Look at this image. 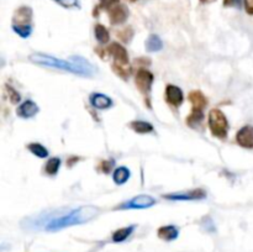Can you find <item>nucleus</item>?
I'll return each instance as SVG.
<instances>
[{"instance_id": "obj_1", "label": "nucleus", "mask_w": 253, "mask_h": 252, "mask_svg": "<svg viewBox=\"0 0 253 252\" xmlns=\"http://www.w3.org/2000/svg\"><path fill=\"white\" fill-rule=\"evenodd\" d=\"M100 210L94 205H84L80 208H61L44 211L22 222V226L28 230L58 231L64 227L84 224L99 215Z\"/></svg>"}, {"instance_id": "obj_2", "label": "nucleus", "mask_w": 253, "mask_h": 252, "mask_svg": "<svg viewBox=\"0 0 253 252\" xmlns=\"http://www.w3.org/2000/svg\"><path fill=\"white\" fill-rule=\"evenodd\" d=\"M30 61L35 64H40V66L62 70L66 72L74 73V74L86 75V77L88 75L90 77L96 73L95 67L80 56H73L69 61H64V59H58L53 56L45 55V53H33L30 56Z\"/></svg>"}, {"instance_id": "obj_3", "label": "nucleus", "mask_w": 253, "mask_h": 252, "mask_svg": "<svg viewBox=\"0 0 253 252\" xmlns=\"http://www.w3.org/2000/svg\"><path fill=\"white\" fill-rule=\"evenodd\" d=\"M106 51L114 59L113 68L116 74L122 78L129 77L131 73V67L129 64V53H127L126 48L122 47L118 42H113Z\"/></svg>"}, {"instance_id": "obj_4", "label": "nucleus", "mask_w": 253, "mask_h": 252, "mask_svg": "<svg viewBox=\"0 0 253 252\" xmlns=\"http://www.w3.org/2000/svg\"><path fill=\"white\" fill-rule=\"evenodd\" d=\"M209 129L212 135L219 139H225L228 133V122L225 114L219 109H212L209 113Z\"/></svg>"}, {"instance_id": "obj_5", "label": "nucleus", "mask_w": 253, "mask_h": 252, "mask_svg": "<svg viewBox=\"0 0 253 252\" xmlns=\"http://www.w3.org/2000/svg\"><path fill=\"white\" fill-rule=\"evenodd\" d=\"M154 204H156V199L153 197L147 195V194H141V195H137V197L132 198L129 202L121 204L116 209H120V210H125V209H146L151 208Z\"/></svg>"}, {"instance_id": "obj_6", "label": "nucleus", "mask_w": 253, "mask_h": 252, "mask_svg": "<svg viewBox=\"0 0 253 252\" xmlns=\"http://www.w3.org/2000/svg\"><path fill=\"white\" fill-rule=\"evenodd\" d=\"M136 86H137L138 90L142 93L143 95H149L151 91L152 82H153V75L151 72L146 70H140L136 74Z\"/></svg>"}, {"instance_id": "obj_7", "label": "nucleus", "mask_w": 253, "mask_h": 252, "mask_svg": "<svg viewBox=\"0 0 253 252\" xmlns=\"http://www.w3.org/2000/svg\"><path fill=\"white\" fill-rule=\"evenodd\" d=\"M163 197L168 200H199L207 197V193L203 189H193V191L189 192L165 194Z\"/></svg>"}, {"instance_id": "obj_8", "label": "nucleus", "mask_w": 253, "mask_h": 252, "mask_svg": "<svg viewBox=\"0 0 253 252\" xmlns=\"http://www.w3.org/2000/svg\"><path fill=\"white\" fill-rule=\"evenodd\" d=\"M165 100L172 106L178 108V106L182 105L183 100H184L183 90L179 87L173 86V84H168L167 88H165Z\"/></svg>"}, {"instance_id": "obj_9", "label": "nucleus", "mask_w": 253, "mask_h": 252, "mask_svg": "<svg viewBox=\"0 0 253 252\" xmlns=\"http://www.w3.org/2000/svg\"><path fill=\"white\" fill-rule=\"evenodd\" d=\"M109 11V17H110V22L113 25H120L122 22L126 21V19L129 17V10L125 5L122 4H116Z\"/></svg>"}, {"instance_id": "obj_10", "label": "nucleus", "mask_w": 253, "mask_h": 252, "mask_svg": "<svg viewBox=\"0 0 253 252\" xmlns=\"http://www.w3.org/2000/svg\"><path fill=\"white\" fill-rule=\"evenodd\" d=\"M237 144L245 148H253V126L246 125L236 135Z\"/></svg>"}, {"instance_id": "obj_11", "label": "nucleus", "mask_w": 253, "mask_h": 252, "mask_svg": "<svg viewBox=\"0 0 253 252\" xmlns=\"http://www.w3.org/2000/svg\"><path fill=\"white\" fill-rule=\"evenodd\" d=\"M31 19H32V10L29 6H21L17 9L13 19V25L26 26L31 25Z\"/></svg>"}, {"instance_id": "obj_12", "label": "nucleus", "mask_w": 253, "mask_h": 252, "mask_svg": "<svg viewBox=\"0 0 253 252\" xmlns=\"http://www.w3.org/2000/svg\"><path fill=\"white\" fill-rule=\"evenodd\" d=\"M39 111L40 109L36 103L31 102V100H26V102L22 103L21 105L17 108L16 114L20 118H22V119H30V118L35 117Z\"/></svg>"}, {"instance_id": "obj_13", "label": "nucleus", "mask_w": 253, "mask_h": 252, "mask_svg": "<svg viewBox=\"0 0 253 252\" xmlns=\"http://www.w3.org/2000/svg\"><path fill=\"white\" fill-rule=\"evenodd\" d=\"M89 100H90L91 106H94L95 109H100V110L109 109L113 106V100L107 95L102 94V93H93Z\"/></svg>"}, {"instance_id": "obj_14", "label": "nucleus", "mask_w": 253, "mask_h": 252, "mask_svg": "<svg viewBox=\"0 0 253 252\" xmlns=\"http://www.w3.org/2000/svg\"><path fill=\"white\" fill-rule=\"evenodd\" d=\"M189 100L193 105V110L203 111L205 106L208 105L207 97L199 90H193L189 94Z\"/></svg>"}, {"instance_id": "obj_15", "label": "nucleus", "mask_w": 253, "mask_h": 252, "mask_svg": "<svg viewBox=\"0 0 253 252\" xmlns=\"http://www.w3.org/2000/svg\"><path fill=\"white\" fill-rule=\"evenodd\" d=\"M157 234L164 241H173L179 236V230L178 227L174 226V225H165V226L158 229Z\"/></svg>"}, {"instance_id": "obj_16", "label": "nucleus", "mask_w": 253, "mask_h": 252, "mask_svg": "<svg viewBox=\"0 0 253 252\" xmlns=\"http://www.w3.org/2000/svg\"><path fill=\"white\" fill-rule=\"evenodd\" d=\"M130 177H131V172H130V169L126 168V167H119V168L115 169V172H114L113 175L114 182H115L118 186L125 184V183L130 179Z\"/></svg>"}, {"instance_id": "obj_17", "label": "nucleus", "mask_w": 253, "mask_h": 252, "mask_svg": "<svg viewBox=\"0 0 253 252\" xmlns=\"http://www.w3.org/2000/svg\"><path fill=\"white\" fill-rule=\"evenodd\" d=\"M163 48V41L157 35H151L146 41V50L149 52H158Z\"/></svg>"}, {"instance_id": "obj_18", "label": "nucleus", "mask_w": 253, "mask_h": 252, "mask_svg": "<svg viewBox=\"0 0 253 252\" xmlns=\"http://www.w3.org/2000/svg\"><path fill=\"white\" fill-rule=\"evenodd\" d=\"M135 230V226H127V227H122V229H119L116 230L115 233L113 234V241L114 242H122L125 241L132 233Z\"/></svg>"}, {"instance_id": "obj_19", "label": "nucleus", "mask_w": 253, "mask_h": 252, "mask_svg": "<svg viewBox=\"0 0 253 252\" xmlns=\"http://www.w3.org/2000/svg\"><path fill=\"white\" fill-rule=\"evenodd\" d=\"M60 167H61V160L57 157H53L47 161L45 171H46V173L48 176H56L57 172L60 171Z\"/></svg>"}, {"instance_id": "obj_20", "label": "nucleus", "mask_w": 253, "mask_h": 252, "mask_svg": "<svg viewBox=\"0 0 253 252\" xmlns=\"http://www.w3.org/2000/svg\"><path fill=\"white\" fill-rule=\"evenodd\" d=\"M95 37L96 40L100 42V44H106V42H109V40H110V33H109V31H107V29L105 28L104 25H100V24H98V25H95Z\"/></svg>"}, {"instance_id": "obj_21", "label": "nucleus", "mask_w": 253, "mask_h": 252, "mask_svg": "<svg viewBox=\"0 0 253 252\" xmlns=\"http://www.w3.org/2000/svg\"><path fill=\"white\" fill-rule=\"evenodd\" d=\"M130 125H131V128L137 133H149L153 131L152 124L146 121H132Z\"/></svg>"}, {"instance_id": "obj_22", "label": "nucleus", "mask_w": 253, "mask_h": 252, "mask_svg": "<svg viewBox=\"0 0 253 252\" xmlns=\"http://www.w3.org/2000/svg\"><path fill=\"white\" fill-rule=\"evenodd\" d=\"M29 151L39 158H46L48 156V151L41 144H30L28 146Z\"/></svg>"}, {"instance_id": "obj_23", "label": "nucleus", "mask_w": 253, "mask_h": 252, "mask_svg": "<svg viewBox=\"0 0 253 252\" xmlns=\"http://www.w3.org/2000/svg\"><path fill=\"white\" fill-rule=\"evenodd\" d=\"M203 118H204L203 111L193 110L192 114H190L189 117H188L187 122H188V125H190V126H192V128H195L196 125L200 124L201 120H203Z\"/></svg>"}, {"instance_id": "obj_24", "label": "nucleus", "mask_w": 253, "mask_h": 252, "mask_svg": "<svg viewBox=\"0 0 253 252\" xmlns=\"http://www.w3.org/2000/svg\"><path fill=\"white\" fill-rule=\"evenodd\" d=\"M13 30L19 35L22 39H28L31 36L32 33V26L26 25V26H19V25H13Z\"/></svg>"}, {"instance_id": "obj_25", "label": "nucleus", "mask_w": 253, "mask_h": 252, "mask_svg": "<svg viewBox=\"0 0 253 252\" xmlns=\"http://www.w3.org/2000/svg\"><path fill=\"white\" fill-rule=\"evenodd\" d=\"M120 3V0H100L99 5L96 9H105V10H110L114 5Z\"/></svg>"}, {"instance_id": "obj_26", "label": "nucleus", "mask_w": 253, "mask_h": 252, "mask_svg": "<svg viewBox=\"0 0 253 252\" xmlns=\"http://www.w3.org/2000/svg\"><path fill=\"white\" fill-rule=\"evenodd\" d=\"M56 3L62 5L63 8L72 9V8H79V1L78 0H55Z\"/></svg>"}, {"instance_id": "obj_27", "label": "nucleus", "mask_w": 253, "mask_h": 252, "mask_svg": "<svg viewBox=\"0 0 253 252\" xmlns=\"http://www.w3.org/2000/svg\"><path fill=\"white\" fill-rule=\"evenodd\" d=\"M6 90H8L9 95H10V97H9V98H10L11 103H14V104H16V103L20 102L21 97H20V94H19V93H17L16 90H14V89L11 88V87H9V86H6Z\"/></svg>"}, {"instance_id": "obj_28", "label": "nucleus", "mask_w": 253, "mask_h": 252, "mask_svg": "<svg viewBox=\"0 0 253 252\" xmlns=\"http://www.w3.org/2000/svg\"><path fill=\"white\" fill-rule=\"evenodd\" d=\"M118 35H119V36H120V37H121L122 41L127 42V41H130V39H131V36H132V30H131V29H125L124 31H121V32H119Z\"/></svg>"}, {"instance_id": "obj_29", "label": "nucleus", "mask_w": 253, "mask_h": 252, "mask_svg": "<svg viewBox=\"0 0 253 252\" xmlns=\"http://www.w3.org/2000/svg\"><path fill=\"white\" fill-rule=\"evenodd\" d=\"M113 164L114 162L113 161H104L102 163V169L104 173H109V172L111 171V168H113Z\"/></svg>"}, {"instance_id": "obj_30", "label": "nucleus", "mask_w": 253, "mask_h": 252, "mask_svg": "<svg viewBox=\"0 0 253 252\" xmlns=\"http://www.w3.org/2000/svg\"><path fill=\"white\" fill-rule=\"evenodd\" d=\"M242 0H223V6H237L241 5Z\"/></svg>"}, {"instance_id": "obj_31", "label": "nucleus", "mask_w": 253, "mask_h": 252, "mask_svg": "<svg viewBox=\"0 0 253 252\" xmlns=\"http://www.w3.org/2000/svg\"><path fill=\"white\" fill-rule=\"evenodd\" d=\"M245 9L250 15H253V0H245Z\"/></svg>"}, {"instance_id": "obj_32", "label": "nucleus", "mask_w": 253, "mask_h": 252, "mask_svg": "<svg viewBox=\"0 0 253 252\" xmlns=\"http://www.w3.org/2000/svg\"><path fill=\"white\" fill-rule=\"evenodd\" d=\"M200 1L204 4H209V3H212V1H215V0H200Z\"/></svg>"}, {"instance_id": "obj_33", "label": "nucleus", "mask_w": 253, "mask_h": 252, "mask_svg": "<svg viewBox=\"0 0 253 252\" xmlns=\"http://www.w3.org/2000/svg\"><path fill=\"white\" fill-rule=\"evenodd\" d=\"M130 1H136V0H130Z\"/></svg>"}]
</instances>
